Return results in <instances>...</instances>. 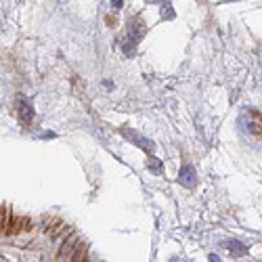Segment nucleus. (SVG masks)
<instances>
[{
    "label": "nucleus",
    "instance_id": "39448f33",
    "mask_svg": "<svg viewBox=\"0 0 262 262\" xmlns=\"http://www.w3.org/2000/svg\"><path fill=\"white\" fill-rule=\"evenodd\" d=\"M112 5H114V9H120L122 7V0H112Z\"/></svg>",
    "mask_w": 262,
    "mask_h": 262
},
{
    "label": "nucleus",
    "instance_id": "f03ea898",
    "mask_svg": "<svg viewBox=\"0 0 262 262\" xmlns=\"http://www.w3.org/2000/svg\"><path fill=\"white\" fill-rule=\"evenodd\" d=\"M143 36H145L143 19L141 17H133V21H130V26H128V38L133 40V42H139Z\"/></svg>",
    "mask_w": 262,
    "mask_h": 262
},
{
    "label": "nucleus",
    "instance_id": "f257e3e1",
    "mask_svg": "<svg viewBox=\"0 0 262 262\" xmlns=\"http://www.w3.org/2000/svg\"><path fill=\"white\" fill-rule=\"evenodd\" d=\"M76 248H78V237H76V235H70V237L63 242L61 250H59V260H70V258L76 254Z\"/></svg>",
    "mask_w": 262,
    "mask_h": 262
},
{
    "label": "nucleus",
    "instance_id": "7ed1b4c3",
    "mask_svg": "<svg viewBox=\"0 0 262 262\" xmlns=\"http://www.w3.org/2000/svg\"><path fill=\"white\" fill-rule=\"evenodd\" d=\"M181 183L185 187H189V189L195 185V172H193L191 166H183V170H181Z\"/></svg>",
    "mask_w": 262,
    "mask_h": 262
},
{
    "label": "nucleus",
    "instance_id": "20e7f679",
    "mask_svg": "<svg viewBox=\"0 0 262 262\" xmlns=\"http://www.w3.org/2000/svg\"><path fill=\"white\" fill-rule=\"evenodd\" d=\"M19 116H21V122H24V124H30V122H32V118H34V109L30 107L28 101L21 103V107H19Z\"/></svg>",
    "mask_w": 262,
    "mask_h": 262
}]
</instances>
